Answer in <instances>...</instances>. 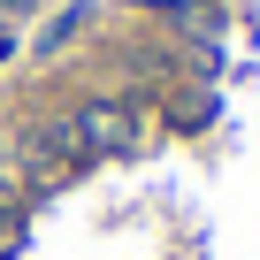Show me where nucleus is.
I'll use <instances>...</instances> for the list:
<instances>
[{"instance_id": "1", "label": "nucleus", "mask_w": 260, "mask_h": 260, "mask_svg": "<svg viewBox=\"0 0 260 260\" xmlns=\"http://www.w3.org/2000/svg\"><path fill=\"white\" fill-rule=\"evenodd\" d=\"M69 130H77V146H130V115L122 107H84Z\"/></svg>"}]
</instances>
